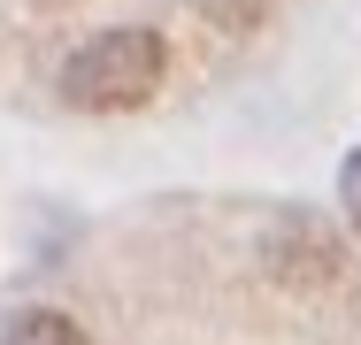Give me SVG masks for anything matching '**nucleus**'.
<instances>
[{"label":"nucleus","mask_w":361,"mask_h":345,"mask_svg":"<svg viewBox=\"0 0 361 345\" xmlns=\"http://www.w3.org/2000/svg\"><path fill=\"white\" fill-rule=\"evenodd\" d=\"M161 69H169L161 31L123 23V31L85 39L70 62H62V100H70V108H85V115H131V108H146V100H154Z\"/></svg>","instance_id":"nucleus-1"},{"label":"nucleus","mask_w":361,"mask_h":345,"mask_svg":"<svg viewBox=\"0 0 361 345\" xmlns=\"http://www.w3.org/2000/svg\"><path fill=\"white\" fill-rule=\"evenodd\" d=\"M0 345H92V338L77 330L70 315H54V307H23V315H8Z\"/></svg>","instance_id":"nucleus-2"},{"label":"nucleus","mask_w":361,"mask_h":345,"mask_svg":"<svg viewBox=\"0 0 361 345\" xmlns=\"http://www.w3.org/2000/svg\"><path fill=\"white\" fill-rule=\"evenodd\" d=\"M216 31H262V15H269V0H192Z\"/></svg>","instance_id":"nucleus-3"},{"label":"nucleus","mask_w":361,"mask_h":345,"mask_svg":"<svg viewBox=\"0 0 361 345\" xmlns=\"http://www.w3.org/2000/svg\"><path fill=\"white\" fill-rule=\"evenodd\" d=\"M338 192H346V215H354V230H361V153L346 161V177H338Z\"/></svg>","instance_id":"nucleus-4"}]
</instances>
